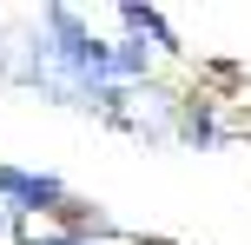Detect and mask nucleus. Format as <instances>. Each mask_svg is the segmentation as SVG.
<instances>
[]
</instances>
